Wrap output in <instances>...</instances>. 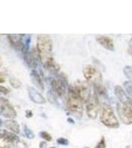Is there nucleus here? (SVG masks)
<instances>
[{"label": "nucleus", "instance_id": "obj_1", "mask_svg": "<svg viewBox=\"0 0 132 148\" xmlns=\"http://www.w3.org/2000/svg\"><path fill=\"white\" fill-rule=\"evenodd\" d=\"M83 104L82 100L78 96V93L75 90L74 86L68 87L66 94V107L71 113L76 114H82L83 113Z\"/></svg>", "mask_w": 132, "mask_h": 148}, {"label": "nucleus", "instance_id": "obj_2", "mask_svg": "<svg viewBox=\"0 0 132 148\" xmlns=\"http://www.w3.org/2000/svg\"><path fill=\"white\" fill-rule=\"evenodd\" d=\"M37 49L40 56V60L51 56L52 40L47 35H39L37 39Z\"/></svg>", "mask_w": 132, "mask_h": 148}, {"label": "nucleus", "instance_id": "obj_3", "mask_svg": "<svg viewBox=\"0 0 132 148\" xmlns=\"http://www.w3.org/2000/svg\"><path fill=\"white\" fill-rule=\"evenodd\" d=\"M101 121L103 125H105L107 127L116 128L119 126L118 120L114 114V112L111 107L107 104H105L102 107V112H101Z\"/></svg>", "mask_w": 132, "mask_h": 148}, {"label": "nucleus", "instance_id": "obj_4", "mask_svg": "<svg viewBox=\"0 0 132 148\" xmlns=\"http://www.w3.org/2000/svg\"><path fill=\"white\" fill-rule=\"evenodd\" d=\"M84 78L87 81L88 84H92L93 86L100 85L103 82V76L101 71L94 65H86L83 68Z\"/></svg>", "mask_w": 132, "mask_h": 148}, {"label": "nucleus", "instance_id": "obj_5", "mask_svg": "<svg viewBox=\"0 0 132 148\" xmlns=\"http://www.w3.org/2000/svg\"><path fill=\"white\" fill-rule=\"evenodd\" d=\"M51 88L57 96L62 97L67 94V78L63 73L58 75V77H55L51 79Z\"/></svg>", "mask_w": 132, "mask_h": 148}, {"label": "nucleus", "instance_id": "obj_6", "mask_svg": "<svg viewBox=\"0 0 132 148\" xmlns=\"http://www.w3.org/2000/svg\"><path fill=\"white\" fill-rule=\"evenodd\" d=\"M101 109V102L98 99V97L95 94L92 95V97L90 98V100L86 103V113L87 116L92 120L97 119L98 114H99Z\"/></svg>", "mask_w": 132, "mask_h": 148}, {"label": "nucleus", "instance_id": "obj_7", "mask_svg": "<svg viewBox=\"0 0 132 148\" xmlns=\"http://www.w3.org/2000/svg\"><path fill=\"white\" fill-rule=\"evenodd\" d=\"M116 112L121 123H123L124 125H132V113L125 104L119 101L117 102Z\"/></svg>", "mask_w": 132, "mask_h": 148}, {"label": "nucleus", "instance_id": "obj_8", "mask_svg": "<svg viewBox=\"0 0 132 148\" xmlns=\"http://www.w3.org/2000/svg\"><path fill=\"white\" fill-rule=\"evenodd\" d=\"M0 114H3L8 120H14L17 116V113L14 107L7 99L0 98Z\"/></svg>", "mask_w": 132, "mask_h": 148}, {"label": "nucleus", "instance_id": "obj_9", "mask_svg": "<svg viewBox=\"0 0 132 148\" xmlns=\"http://www.w3.org/2000/svg\"><path fill=\"white\" fill-rule=\"evenodd\" d=\"M74 88L78 93V96L80 97V99L82 100L83 103H87L90 98L92 97V93H91L90 87H89V84L86 82H81V81H77L75 85H74Z\"/></svg>", "mask_w": 132, "mask_h": 148}, {"label": "nucleus", "instance_id": "obj_10", "mask_svg": "<svg viewBox=\"0 0 132 148\" xmlns=\"http://www.w3.org/2000/svg\"><path fill=\"white\" fill-rule=\"evenodd\" d=\"M40 59V56L38 51L37 47H33L26 53V62L31 68H36L38 65V62Z\"/></svg>", "mask_w": 132, "mask_h": 148}, {"label": "nucleus", "instance_id": "obj_11", "mask_svg": "<svg viewBox=\"0 0 132 148\" xmlns=\"http://www.w3.org/2000/svg\"><path fill=\"white\" fill-rule=\"evenodd\" d=\"M28 95H29V98L31 99V101L36 103V104H44L45 103V99L44 98L40 93L36 90L35 88L33 87H28Z\"/></svg>", "mask_w": 132, "mask_h": 148}, {"label": "nucleus", "instance_id": "obj_12", "mask_svg": "<svg viewBox=\"0 0 132 148\" xmlns=\"http://www.w3.org/2000/svg\"><path fill=\"white\" fill-rule=\"evenodd\" d=\"M8 40L10 45L16 51H23L24 49V44L22 42V35H8L7 36Z\"/></svg>", "mask_w": 132, "mask_h": 148}, {"label": "nucleus", "instance_id": "obj_13", "mask_svg": "<svg viewBox=\"0 0 132 148\" xmlns=\"http://www.w3.org/2000/svg\"><path fill=\"white\" fill-rule=\"evenodd\" d=\"M97 42H99L102 47H104L105 49L110 51H114V40L110 38L105 37V36H98L97 37Z\"/></svg>", "mask_w": 132, "mask_h": 148}, {"label": "nucleus", "instance_id": "obj_14", "mask_svg": "<svg viewBox=\"0 0 132 148\" xmlns=\"http://www.w3.org/2000/svg\"><path fill=\"white\" fill-rule=\"evenodd\" d=\"M42 63H44V67L47 69V70H49L50 72L52 73H57L59 71V65L56 63V61L53 59V57L50 56L49 58H45L44 60H42Z\"/></svg>", "mask_w": 132, "mask_h": 148}, {"label": "nucleus", "instance_id": "obj_15", "mask_svg": "<svg viewBox=\"0 0 132 148\" xmlns=\"http://www.w3.org/2000/svg\"><path fill=\"white\" fill-rule=\"evenodd\" d=\"M31 78H32V81L34 82V84L37 86L40 91H44V82H42V75H40V73L39 72V71H37V70L34 69L32 72H31Z\"/></svg>", "mask_w": 132, "mask_h": 148}, {"label": "nucleus", "instance_id": "obj_16", "mask_svg": "<svg viewBox=\"0 0 132 148\" xmlns=\"http://www.w3.org/2000/svg\"><path fill=\"white\" fill-rule=\"evenodd\" d=\"M114 94H116L117 99L119 100V102L123 103V104H126L129 101V99H130V98L127 96L126 92L124 91L121 86H116L114 87Z\"/></svg>", "mask_w": 132, "mask_h": 148}, {"label": "nucleus", "instance_id": "obj_17", "mask_svg": "<svg viewBox=\"0 0 132 148\" xmlns=\"http://www.w3.org/2000/svg\"><path fill=\"white\" fill-rule=\"evenodd\" d=\"M4 126L7 130H9V131L15 133V134L20 133V125L15 120H7L6 121H4Z\"/></svg>", "mask_w": 132, "mask_h": 148}, {"label": "nucleus", "instance_id": "obj_18", "mask_svg": "<svg viewBox=\"0 0 132 148\" xmlns=\"http://www.w3.org/2000/svg\"><path fill=\"white\" fill-rule=\"evenodd\" d=\"M0 136L5 137L8 140L12 141V142L17 141V140H18L17 134H15V133H13V132H11V131H9V130H3V131L0 130Z\"/></svg>", "mask_w": 132, "mask_h": 148}, {"label": "nucleus", "instance_id": "obj_19", "mask_svg": "<svg viewBox=\"0 0 132 148\" xmlns=\"http://www.w3.org/2000/svg\"><path fill=\"white\" fill-rule=\"evenodd\" d=\"M13 145V142L8 140L5 137L0 136V148H11Z\"/></svg>", "mask_w": 132, "mask_h": 148}, {"label": "nucleus", "instance_id": "obj_20", "mask_svg": "<svg viewBox=\"0 0 132 148\" xmlns=\"http://www.w3.org/2000/svg\"><path fill=\"white\" fill-rule=\"evenodd\" d=\"M9 82H10V85L12 86L13 88H15V89H18V88H20L21 86H22V83H21V81L19 79H17V78H10V80H9Z\"/></svg>", "mask_w": 132, "mask_h": 148}, {"label": "nucleus", "instance_id": "obj_21", "mask_svg": "<svg viewBox=\"0 0 132 148\" xmlns=\"http://www.w3.org/2000/svg\"><path fill=\"white\" fill-rule=\"evenodd\" d=\"M40 135L42 136V139L45 140V141H51L52 140V136L47 132V131H42V132L40 133Z\"/></svg>", "mask_w": 132, "mask_h": 148}, {"label": "nucleus", "instance_id": "obj_22", "mask_svg": "<svg viewBox=\"0 0 132 148\" xmlns=\"http://www.w3.org/2000/svg\"><path fill=\"white\" fill-rule=\"evenodd\" d=\"M123 85H124V88H125L126 91L130 95H132V81H125Z\"/></svg>", "mask_w": 132, "mask_h": 148}, {"label": "nucleus", "instance_id": "obj_23", "mask_svg": "<svg viewBox=\"0 0 132 148\" xmlns=\"http://www.w3.org/2000/svg\"><path fill=\"white\" fill-rule=\"evenodd\" d=\"M123 72L126 74L127 77L132 79V67L131 66H126V67L123 69Z\"/></svg>", "mask_w": 132, "mask_h": 148}, {"label": "nucleus", "instance_id": "obj_24", "mask_svg": "<svg viewBox=\"0 0 132 148\" xmlns=\"http://www.w3.org/2000/svg\"><path fill=\"white\" fill-rule=\"evenodd\" d=\"M95 148H107V143H105V137L103 136L102 139H101V141L98 143L97 145H96Z\"/></svg>", "mask_w": 132, "mask_h": 148}, {"label": "nucleus", "instance_id": "obj_25", "mask_svg": "<svg viewBox=\"0 0 132 148\" xmlns=\"http://www.w3.org/2000/svg\"><path fill=\"white\" fill-rule=\"evenodd\" d=\"M16 146L17 148H28V145L26 144L25 141H23L21 139H18L16 141Z\"/></svg>", "mask_w": 132, "mask_h": 148}, {"label": "nucleus", "instance_id": "obj_26", "mask_svg": "<svg viewBox=\"0 0 132 148\" xmlns=\"http://www.w3.org/2000/svg\"><path fill=\"white\" fill-rule=\"evenodd\" d=\"M0 93H1V94H3V95H7V94H9V93H10V90H9L7 87H5V86L0 85Z\"/></svg>", "mask_w": 132, "mask_h": 148}, {"label": "nucleus", "instance_id": "obj_27", "mask_svg": "<svg viewBox=\"0 0 132 148\" xmlns=\"http://www.w3.org/2000/svg\"><path fill=\"white\" fill-rule=\"evenodd\" d=\"M57 143H58V144H61V145H67L69 142H68V140H67L66 138L60 137V138H58V139H57Z\"/></svg>", "mask_w": 132, "mask_h": 148}, {"label": "nucleus", "instance_id": "obj_28", "mask_svg": "<svg viewBox=\"0 0 132 148\" xmlns=\"http://www.w3.org/2000/svg\"><path fill=\"white\" fill-rule=\"evenodd\" d=\"M25 133H26V135H27V137H29L30 139H32V138L34 137L33 132L30 130H29V128L26 127V126H25Z\"/></svg>", "mask_w": 132, "mask_h": 148}, {"label": "nucleus", "instance_id": "obj_29", "mask_svg": "<svg viewBox=\"0 0 132 148\" xmlns=\"http://www.w3.org/2000/svg\"><path fill=\"white\" fill-rule=\"evenodd\" d=\"M6 81V75L3 72H0V83H4Z\"/></svg>", "mask_w": 132, "mask_h": 148}, {"label": "nucleus", "instance_id": "obj_30", "mask_svg": "<svg viewBox=\"0 0 132 148\" xmlns=\"http://www.w3.org/2000/svg\"><path fill=\"white\" fill-rule=\"evenodd\" d=\"M125 105H126L127 107H128L129 110H130V111H131V113H132V99H129V101L127 102Z\"/></svg>", "mask_w": 132, "mask_h": 148}, {"label": "nucleus", "instance_id": "obj_31", "mask_svg": "<svg viewBox=\"0 0 132 148\" xmlns=\"http://www.w3.org/2000/svg\"><path fill=\"white\" fill-rule=\"evenodd\" d=\"M32 116H33L32 111H26V116L27 118H32Z\"/></svg>", "mask_w": 132, "mask_h": 148}, {"label": "nucleus", "instance_id": "obj_32", "mask_svg": "<svg viewBox=\"0 0 132 148\" xmlns=\"http://www.w3.org/2000/svg\"><path fill=\"white\" fill-rule=\"evenodd\" d=\"M128 51L132 54V39L129 40V49H128Z\"/></svg>", "mask_w": 132, "mask_h": 148}, {"label": "nucleus", "instance_id": "obj_33", "mask_svg": "<svg viewBox=\"0 0 132 148\" xmlns=\"http://www.w3.org/2000/svg\"><path fill=\"white\" fill-rule=\"evenodd\" d=\"M2 65V60H1V57H0V67H1Z\"/></svg>", "mask_w": 132, "mask_h": 148}, {"label": "nucleus", "instance_id": "obj_34", "mask_svg": "<svg viewBox=\"0 0 132 148\" xmlns=\"http://www.w3.org/2000/svg\"><path fill=\"white\" fill-rule=\"evenodd\" d=\"M2 123H2V120H1V119H0V125H1Z\"/></svg>", "mask_w": 132, "mask_h": 148}, {"label": "nucleus", "instance_id": "obj_35", "mask_svg": "<svg viewBox=\"0 0 132 148\" xmlns=\"http://www.w3.org/2000/svg\"><path fill=\"white\" fill-rule=\"evenodd\" d=\"M52 148H54V147H52Z\"/></svg>", "mask_w": 132, "mask_h": 148}, {"label": "nucleus", "instance_id": "obj_36", "mask_svg": "<svg viewBox=\"0 0 132 148\" xmlns=\"http://www.w3.org/2000/svg\"><path fill=\"white\" fill-rule=\"evenodd\" d=\"M86 148H88V147H86Z\"/></svg>", "mask_w": 132, "mask_h": 148}]
</instances>
